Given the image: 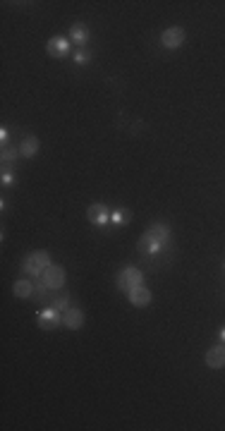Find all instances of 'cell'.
Segmentation results:
<instances>
[{
  "label": "cell",
  "instance_id": "8fae6325",
  "mask_svg": "<svg viewBox=\"0 0 225 431\" xmlns=\"http://www.w3.org/2000/svg\"><path fill=\"white\" fill-rule=\"evenodd\" d=\"M12 292H15V297H22V300L32 297L34 295V280H29V278L17 280V283H15V288H12Z\"/></svg>",
  "mask_w": 225,
  "mask_h": 431
},
{
  "label": "cell",
  "instance_id": "e0dca14e",
  "mask_svg": "<svg viewBox=\"0 0 225 431\" xmlns=\"http://www.w3.org/2000/svg\"><path fill=\"white\" fill-rule=\"evenodd\" d=\"M29 257H32V261H34V264H36V266H39L41 271H46L48 266H51V257H48V252H43V249H39V252H32Z\"/></svg>",
  "mask_w": 225,
  "mask_h": 431
},
{
  "label": "cell",
  "instance_id": "ffe728a7",
  "mask_svg": "<svg viewBox=\"0 0 225 431\" xmlns=\"http://www.w3.org/2000/svg\"><path fill=\"white\" fill-rule=\"evenodd\" d=\"M129 218H132L129 211H113V213H110V221H113V223H125Z\"/></svg>",
  "mask_w": 225,
  "mask_h": 431
},
{
  "label": "cell",
  "instance_id": "9c48e42d",
  "mask_svg": "<svg viewBox=\"0 0 225 431\" xmlns=\"http://www.w3.org/2000/svg\"><path fill=\"white\" fill-rule=\"evenodd\" d=\"M46 51L53 55V58H65L67 51H70V41H67V39H60V36H58V39H51L48 46H46Z\"/></svg>",
  "mask_w": 225,
  "mask_h": 431
},
{
  "label": "cell",
  "instance_id": "277c9868",
  "mask_svg": "<svg viewBox=\"0 0 225 431\" xmlns=\"http://www.w3.org/2000/svg\"><path fill=\"white\" fill-rule=\"evenodd\" d=\"M137 247H139V254H144V257H156V254L163 249V242H158L151 233H144Z\"/></svg>",
  "mask_w": 225,
  "mask_h": 431
},
{
  "label": "cell",
  "instance_id": "cb8c5ba5",
  "mask_svg": "<svg viewBox=\"0 0 225 431\" xmlns=\"http://www.w3.org/2000/svg\"><path fill=\"white\" fill-rule=\"evenodd\" d=\"M223 271H225V264H223Z\"/></svg>",
  "mask_w": 225,
  "mask_h": 431
},
{
  "label": "cell",
  "instance_id": "603a6c76",
  "mask_svg": "<svg viewBox=\"0 0 225 431\" xmlns=\"http://www.w3.org/2000/svg\"><path fill=\"white\" fill-rule=\"evenodd\" d=\"M220 338H223V340H225V326H223V328H220Z\"/></svg>",
  "mask_w": 225,
  "mask_h": 431
},
{
  "label": "cell",
  "instance_id": "3957f363",
  "mask_svg": "<svg viewBox=\"0 0 225 431\" xmlns=\"http://www.w3.org/2000/svg\"><path fill=\"white\" fill-rule=\"evenodd\" d=\"M36 321H39V326H41L43 331H55L58 323H63V314L58 312L55 307H48L46 312H39Z\"/></svg>",
  "mask_w": 225,
  "mask_h": 431
},
{
  "label": "cell",
  "instance_id": "9a60e30c",
  "mask_svg": "<svg viewBox=\"0 0 225 431\" xmlns=\"http://www.w3.org/2000/svg\"><path fill=\"white\" fill-rule=\"evenodd\" d=\"M86 41H89V32H86L84 24H72V43L84 46Z\"/></svg>",
  "mask_w": 225,
  "mask_h": 431
},
{
  "label": "cell",
  "instance_id": "ac0fdd59",
  "mask_svg": "<svg viewBox=\"0 0 225 431\" xmlns=\"http://www.w3.org/2000/svg\"><path fill=\"white\" fill-rule=\"evenodd\" d=\"M17 156H20V151L15 149V146H10V144L3 146V163H15Z\"/></svg>",
  "mask_w": 225,
  "mask_h": 431
},
{
  "label": "cell",
  "instance_id": "44dd1931",
  "mask_svg": "<svg viewBox=\"0 0 225 431\" xmlns=\"http://www.w3.org/2000/svg\"><path fill=\"white\" fill-rule=\"evenodd\" d=\"M89 58H91V53H86V51H77V55H75V60H77L79 65H84Z\"/></svg>",
  "mask_w": 225,
  "mask_h": 431
},
{
  "label": "cell",
  "instance_id": "2e32d148",
  "mask_svg": "<svg viewBox=\"0 0 225 431\" xmlns=\"http://www.w3.org/2000/svg\"><path fill=\"white\" fill-rule=\"evenodd\" d=\"M22 271H24L29 278H41V273H43V271L32 261V257H29V254H27V257H24V261H22Z\"/></svg>",
  "mask_w": 225,
  "mask_h": 431
},
{
  "label": "cell",
  "instance_id": "30bf717a",
  "mask_svg": "<svg viewBox=\"0 0 225 431\" xmlns=\"http://www.w3.org/2000/svg\"><path fill=\"white\" fill-rule=\"evenodd\" d=\"M127 297L134 307H144V304H149L151 302V292H149V288L139 285V288H132V290L127 292Z\"/></svg>",
  "mask_w": 225,
  "mask_h": 431
},
{
  "label": "cell",
  "instance_id": "52a82bcc",
  "mask_svg": "<svg viewBox=\"0 0 225 431\" xmlns=\"http://www.w3.org/2000/svg\"><path fill=\"white\" fill-rule=\"evenodd\" d=\"M63 323L67 326V328H72V331L82 328V326H84V312H82V309H77V307L65 309L63 312Z\"/></svg>",
  "mask_w": 225,
  "mask_h": 431
},
{
  "label": "cell",
  "instance_id": "ba28073f",
  "mask_svg": "<svg viewBox=\"0 0 225 431\" xmlns=\"http://www.w3.org/2000/svg\"><path fill=\"white\" fill-rule=\"evenodd\" d=\"M206 366H211V369L225 366V345H215L206 352Z\"/></svg>",
  "mask_w": 225,
  "mask_h": 431
},
{
  "label": "cell",
  "instance_id": "7a4b0ae2",
  "mask_svg": "<svg viewBox=\"0 0 225 431\" xmlns=\"http://www.w3.org/2000/svg\"><path fill=\"white\" fill-rule=\"evenodd\" d=\"M41 278L51 290H60L65 285V269L63 266H53V264H51V266L41 273Z\"/></svg>",
  "mask_w": 225,
  "mask_h": 431
},
{
  "label": "cell",
  "instance_id": "5bb4252c",
  "mask_svg": "<svg viewBox=\"0 0 225 431\" xmlns=\"http://www.w3.org/2000/svg\"><path fill=\"white\" fill-rule=\"evenodd\" d=\"M36 151H39V139H36V137H24V141H22V146H20L22 156L34 158V156H36Z\"/></svg>",
  "mask_w": 225,
  "mask_h": 431
},
{
  "label": "cell",
  "instance_id": "6da1fadb",
  "mask_svg": "<svg viewBox=\"0 0 225 431\" xmlns=\"http://www.w3.org/2000/svg\"><path fill=\"white\" fill-rule=\"evenodd\" d=\"M144 285V273L139 269H122L118 273V288L122 292H129L132 288Z\"/></svg>",
  "mask_w": 225,
  "mask_h": 431
},
{
  "label": "cell",
  "instance_id": "8992f818",
  "mask_svg": "<svg viewBox=\"0 0 225 431\" xmlns=\"http://www.w3.org/2000/svg\"><path fill=\"white\" fill-rule=\"evenodd\" d=\"M86 216H89L91 223H98V226H106L110 221V211H108L106 204H91L86 208Z\"/></svg>",
  "mask_w": 225,
  "mask_h": 431
},
{
  "label": "cell",
  "instance_id": "d6986e66",
  "mask_svg": "<svg viewBox=\"0 0 225 431\" xmlns=\"http://www.w3.org/2000/svg\"><path fill=\"white\" fill-rule=\"evenodd\" d=\"M51 307H55L58 312H65V309H70V297L67 295H58V297L51 300Z\"/></svg>",
  "mask_w": 225,
  "mask_h": 431
},
{
  "label": "cell",
  "instance_id": "5b68a950",
  "mask_svg": "<svg viewBox=\"0 0 225 431\" xmlns=\"http://www.w3.org/2000/svg\"><path fill=\"white\" fill-rule=\"evenodd\" d=\"M161 43L165 48H177V46H182L184 43V29L182 27H170V29H165L163 36H161Z\"/></svg>",
  "mask_w": 225,
  "mask_h": 431
},
{
  "label": "cell",
  "instance_id": "7402d4cb",
  "mask_svg": "<svg viewBox=\"0 0 225 431\" xmlns=\"http://www.w3.org/2000/svg\"><path fill=\"white\" fill-rule=\"evenodd\" d=\"M12 180H15V175H12V172H3V182L5 184H10Z\"/></svg>",
  "mask_w": 225,
  "mask_h": 431
},
{
  "label": "cell",
  "instance_id": "4fadbf2b",
  "mask_svg": "<svg viewBox=\"0 0 225 431\" xmlns=\"http://www.w3.org/2000/svg\"><path fill=\"white\" fill-rule=\"evenodd\" d=\"M48 290H51V288L43 283V278H34V300L36 302H51Z\"/></svg>",
  "mask_w": 225,
  "mask_h": 431
},
{
  "label": "cell",
  "instance_id": "7c38bea8",
  "mask_svg": "<svg viewBox=\"0 0 225 431\" xmlns=\"http://www.w3.org/2000/svg\"><path fill=\"white\" fill-rule=\"evenodd\" d=\"M146 233H151V235L156 237L158 242H163V245L170 240V226H165V223H153Z\"/></svg>",
  "mask_w": 225,
  "mask_h": 431
}]
</instances>
